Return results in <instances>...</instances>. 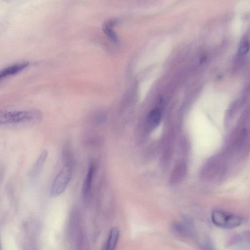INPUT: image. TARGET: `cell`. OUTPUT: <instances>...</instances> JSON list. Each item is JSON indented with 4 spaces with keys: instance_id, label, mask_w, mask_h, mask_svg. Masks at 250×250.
<instances>
[{
    "instance_id": "obj_1",
    "label": "cell",
    "mask_w": 250,
    "mask_h": 250,
    "mask_svg": "<svg viewBox=\"0 0 250 250\" xmlns=\"http://www.w3.org/2000/svg\"><path fill=\"white\" fill-rule=\"evenodd\" d=\"M42 119V114L38 110H0V126L34 125Z\"/></svg>"
},
{
    "instance_id": "obj_2",
    "label": "cell",
    "mask_w": 250,
    "mask_h": 250,
    "mask_svg": "<svg viewBox=\"0 0 250 250\" xmlns=\"http://www.w3.org/2000/svg\"><path fill=\"white\" fill-rule=\"evenodd\" d=\"M72 176V166L64 164L52 184L50 194L52 197L62 194L68 186Z\"/></svg>"
},
{
    "instance_id": "obj_3",
    "label": "cell",
    "mask_w": 250,
    "mask_h": 250,
    "mask_svg": "<svg viewBox=\"0 0 250 250\" xmlns=\"http://www.w3.org/2000/svg\"><path fill=\"white\" fill-rule=\"evenodd\" d=\"M211 218L216 226L224 229L236 228L242 223V219L240 217L220 210H214L211 213Z\"/></svg>"
},
{
    "instance_id": "obj_4",
    "label": "cell",
    "mask_w": 250,
    "mask_h": 250,
    "mask_svg": "<svg viewBox=\"0 0 250 250\" xmlns=\"http://www.w3.org/2000/svg\"><path fill=\"white\" fill-rule=\"evenodd\" d=\"M28 65V62H20L0 69V82L20 73L27 68Z\"/></svg>"
},
{
    "instance_id": "obj_5",
    "label": "cell",
    "mask_w": 250,
    "mask_h": 250,
    "mask_svg": "<svg viewBox=\"0 0 250 250\" xmlns=\"http://www.w3.org/2000/svg\"><path fill=\"white\" fill-rule=\"evenodd\" d=\"M94 172L95 167L94 165L91 164L89 167L83 185L82 195L83 199L84 201H86L87 200L90 194Z\"/></svg>"
},
{
    "instance_id": "obj_6",
    "label": "cell",
    "mask_w": 250,
    "mask_h": 250,
    "mask_svg": "<svg viewBox=\"0 0 250 250\" xmlns=\"http://www.w3.org/2000/svg\"><path fill=\"white\" fill-rule=\"evenodd\" d=\"M47 156L48 152L46 150L41 153L30 170L29 176L30 178H34L40 174L47 159Z\"/></svg>"
},
{
    "instance_id": "obj_7",
    "label": "cell",
    "mask_w": 250,
    "mask_h": 250,
    "mask_svg": "<svg viewBox=\"0 0 250 250\" xmlns=\"http://www.w3.org/2000/svg\"><path fill=\"white\" fill-rule=\"evenodd\" d=\"M119 237V231L115 227L112 228L108 236L104 250H115Z\"/></svg>"
},
{
    "instance_id": "obj_8",
    "label": "cell",
    "mask_w": 250,
    "mask_h": 250,
    "mask_svg": "<svg viewBox=\"0 0 250 250\" xmlns=\"http://www.w3.org/2000/svg\"><path fill=\"white\" fill-rule=\"evenodd\" d=\"M162 112L160 109L156 108L152 110L148 114L147 122L151 127L157 126L161 122Z\"/></svg>"
},
{
    "instance_id": "obj_9",
    "label": "cell",
    "mask_w": 250,
    "mask_h": 250,
    "mask_svg": "<svg viewBox=\"0 0 250 250\" xmlns=\"http://www.w3.org/2000/svg\"><path fill=\"white\" fill-rule=\"evenodd\" d=\"M191 224L188 220L184 219L177 222L174 226L177 232L182 234H188L191 230Z\"/></svg>"
},
{
    "instance_id": "obj_10",
    "label": "cell",
    "mask_w": 250,
    "mask_h": 250,
    "mask_svg": "<svg viewBox=\"0 0 250 250\" xmlns=\"http://www.w3.org/2000/svg\"><path fill=\"white\" fill-rule=\"evenodd\" d=\"M114 22L110 21L104 23L103 26V30L105 34L113 42H117L118 38L117 34L113 30Z\"/></svg>"
},
{
    "instance_id": "obj_11",
    "label": "cell",
    "mask_w": 250,
    "mask_h": 250,
    "mask_svg": "<svg viewBox=\"0 0 250 250\" xmlns=\"http://www.w3.org/2000/svg\"><path fill=\"white\" fill-rule=\"evenodd\" d=\"M249 47L250 44L249 42H243L240 46L239 49V54L242 56L247 54L249 50Z\"/></svg>"
},
{
    "instance_id": "obj_12",
    "label": "cell",
    "mask_w": 250,
    "mask_h": 250,
    "mask_svg": "<svg viewBox=\"0 0 250 250\" xmlns=\"http://www.w3.org/2000/svg\"><path fill=\"white\" fill-rule=\"evenodd\" d=\"M106 119V115L103 113H100L95 116L94 120L95 124L100 125L104 123Z\"/></svg>"
},
{
    "instance_id": "obj_13",
    "label": "cell",
    "mask_w": 250,
    "mask_h": 250,
    "mask_svg": "<svg viewBox=\"0 0 250 250\" xmlns=\"http://www.w3.org/2000/svg\"><path fill=\"white\" fill-rule=\"evenodd\" d=\"M0 250H1V245H0Z\"/></svg>"
}]
</instances>
